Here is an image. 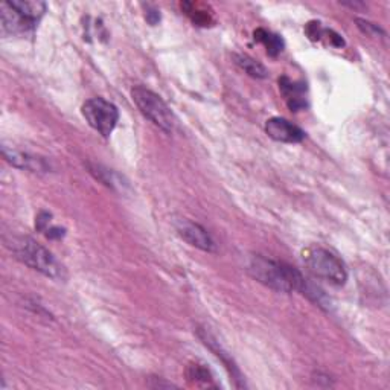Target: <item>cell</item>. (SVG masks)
Wrapping results in <instances>:
<instances>
[{
  "instance_id": "cell-1",
  "label": "cell",
  "mask_w": 390,
  "mask_h": 390,
  "mask_svg": "<svg viewBox=\"0 0 390 390\" xmlns=\"http://www.w3.org/2000/svg\"><path fill=\"white\" fill-rule=\"evenodd\" d=\"M247 270L258 282L271 290L279 293L299 291L314 300L319 307H330V300L326 299L321 288L311 284L298 269L291 267V265L256 255L251 258Z\"/></svg>"
},
{
  "instance_id": "cell-2",
  "label": "cell",
  "mask_w": 390,
  "mask_h": 390,
  "mask_svg": "<svg viewBox=\"0 0 390 390\" xmlns=\"http://www.w3.org/2000/svg\"><path fill=\"white\" fill-rule=\"evenodd\" d=\"M6 246L11 248L15 258L26 264L28 267L40 271L42 275L56 280L66 279V270L61 265L56 256L48 248L40 246L29 237H12L6 241Z\"/></svg>"
},
{
  "instance_id": "cell-3",
  "label": "cell",
  "mask_w": 390,
  "mask_h": 390,
  "mask_svg": "<svg viewBox=\"0 0 390 390\" xmlns=\"http://www.w3.org/2000/svg\"><path fill=\"white\" fill-rule=\"evenodd\" d=\"M131 96L140 113H142L146 119H150L155 127H159L160 130L167 133L174 130L176 119L173 112H171V108L167 105L165 101L159 95H155L153 90L142 87V85H136V87L131 90Z\"/></svg>"
},
{
  "instance_id": "cell-4",
  "label": "cell",
  "mask_w": 390,
  "mask_h": 390,
  "mask_svg": "<svg viewBox=\"0 0 390 390\" xmlns=\"http://www.w3.org/2000/svg\"><path fill=\"white\" fill-rule=\"evenodd\" d=\"M303 262L316 276L330 280L331 284L343 285L348 279V271L337 256L323 247L311 246L302 253Z\"/></svg>"
},
{
  "instance_id": "cell-5",
  "label": "cell",
  "mask_w": 390,
  "mask_h": 390,
  "mask_svg": "<svg viewBox=\"0 0 390 390\" xmlns=\"http://www.w3.org/2000/svg\"><path fill=\"white\" fill-rule=\"evenodd\" d=\"M83 116L93 130L104 137H108L118 124L119 112L110 101L104 98H92L84 103Z\"/></svg>"
},
{
  "instance_id": "cell-6",
  "label": "cell",
  "mask_w": 390,
  "mask_h": 390,
  "mask_svg": "<svg viewBox=\"0 0 390 390\" xmlns=\"http://www.w3.org/2000/svg\"><path fill=\"white\" fill-rule=\"evenodd\" d=\"M177 233L180 235L186 243L192 247H197L203 252H215L217 246L209 232L203 226L189 221V220H178L176 223Z\"/></svg>"
},
{
  "instance_id": "cell-7",
  "label": "cell",
  "mask_w": 390,
  "mask_h": 390,
  "mask_svg": "<svg viewBox=\"0 0 390 390\" xmlns=\"http://www.w3.org/2000/svg\"><path fill=\"white\" fill-rule=\"evenodd\" d=\"M2 154L5 160L12 165L14 168H19L23 171H31V173H49L51 165L46 162L44 158H38V155L23 153L15 150L12 146L2 145Z\"/></svg>"
},
{
  "instance_id": "cell-8",
  "label": "cell",
  "mask_w": 390,
  "mask_h": 390,
  "mask_svg": "<svg viewBox=\"0 0 390 390\" xmlns=\"http://www.w3.org/2000/svg\"><path fill=\"white\" fill-rule=\"evenodd\" d=\"M265 133L278 142L299 144L305 139V131L284 118H271L265 122Z\"/></svg>"
},
{
  "instance_id": "cell-9",
  "label": "cell",
  "mask_w": 390,
  "mask_h": 390,
  "mask_svg": "<svg viewBox=\"0 0 390 390\" xmlns=\"http://www.w3.org/2000/svg\"><path fill=\"white\" fill-rule=\"evenodd\" d=\"M0 23H2V33L11 35L25 34L35 26V23L23 17L8 2L0 6Z\"/></svg>"
},
{
  "instance_id": "cell-10",
  "label": "cell",
  "mask_w": 390,
  "mask_h": 390,
  "mask_svg": "<svg viewBox=\"0 0 390 390\" xmlns=\"http://www.w3.org/2000/svg\"><path fill=\"white\" fill-rule=\"evenodd\" d=\"M198 335H200V339L203 340V343H205V345H206L210 350H212V353H214L218 358H220V360L223 362V364L226 366V368L229 369V372L232 373V378L237 381V386H238V387H243V384L239 383V381L243 380V378H241V373H239V371H238V368H237V364L233 363V360L229 357V354L226 353V350L221 348L220 343H218V341L212 337V335H210L206 330H201V331L198 332Z\"/></svg>"
},
{
  "instance_id": "cell-11",
  "label": "cell",
  "mask_w": 390,
  "mask_h": 390,
  "mask_svg": "<svg viewBox=\"0 0 390 390\" xmlns=\"http://www.w3.org/2000/svg\"><path fill=\"white\" fill-rule=\"evenodd\" d=\"M279 87H280V92L284 93V96L291 110L298 112V110H302V108H305V99L302 98L303 90H305V85L293 83L291 80H288L287 76H284L282 80H279Z\"/></svg>"
},
{
  "instance_id": "cell-12",
  "label": "cell",
  "mask_w": 390,
  "mask_h": 390,
  "mask_svg": "<svg viewBox=\"0 0 390 390\" xmlns=\"http://www.w3.org/2000/svg\"><path fill=\"white\" fill-rule=\"evenodd\" d=\"M10 3L15 11L29 22L37 23L46 12V3L40 0H12Z\"/></svg>"
},
{
  "instance_id": "cell-13",
  "label": "cell",
  "mask_w": 390,
  "mask_h": 390,
  "mask_svg": "<svg viewBox=\"0 0 390 390\" xmlns=\"http://www.w3.org/2000/svg\"><path fill=\"white\" fill-rule=\"evenodd\" d=\"M89 171L95 176L99 182H103L108 188H112L115 191H121L124 192V188H126L127 183L124 182V178L116 174L115 171L107 169L101 165H96V163H89Z\"/></svg>"
},
{
  "instance_id": "cell-14",
  "label": "cell",
  "mask_w": 390,
  "mask_h": 390,
  "mask_svg": "<svg viewBox=\"0 0 390 390\" xmlns=\"http://www.w3.org/2000/svg\"><path fill=\"white\" fill-rule=\"evenodd\" d=\"M255 40L262 43L265 46V49H267V53L271 57H276L284 51V40H282V38H280L276 34L270 33V31L256 29L255 31Z\"/></svg>"
},
{
  "instance_id": "cell-15",
  "label": "cell",
  "mask_w": 390,
  "mask_h": 390,
  "mask_svg": "<svg viewBox=\"0 0 390 390\" xmlns=\"http://www.w3.org/2000/svg\"><path fill=\"white\" fill-rule=\"evenodd\" d=\"M235 63L244 70L247 75H251L253 78H265L267 76V69H265L260 61L253 60L252 57L244 56V53H237L235 56Z\"/></svg>"
},
{
  "instance_id": "cell-16",
  "label": "cell",
  "mask_w": 390,
  "mask_h": 390,
  "mask_svg": "<svg viewBox=\"0 0 390 390\" xmlns=\"http://www.w3.org/2000/svg\"><path fill=\"white\" fill-rule=\"evenodd\" d=\"M188 378L194 381H203V383L209 384L212 381V377L206 368H203L200 364H191L188 368Z\"/></svg>"
},
{
  "instance_id": "cell-17",
  "label": "cell",
  "mask_w": 390,
  "mask_h": 390,
  "mask_svg": "<svg viewBox=\"0 0 390 390\" xmlns=\"http://www.w3.org/2000/svg\"><path fill=\"white\" fill-rule=\"evenodd\" d=\"M357 23H358V26H360L364 31V33H368L371 35H378L380 33H383V31H381L377 25H373V23H369L366 20H360V19L357 20Z\"/></svg>"
},
{
  "instance_id": "cell-18",
  "label": "cell",
  "mask_w": 390,
  "mask_h": 390,
  "mask_svg": "<svg viewBox=\"0 0 390 390\" xmlns=\"http://www.w3.org/2000/svg\"><path fill=\"white\" fill-rule=\"evenodd\" d=\"M49 221H51V215L49 214H46V212H42L40 215L37 217V229L38 230H46L49 228Z\"/></svg>"
},
{
  "instance_id": "cell-19",
  "label": "cell",
  "mask_w": 390,
  "mask_h": 390,
  "mask_svg": "<svg viewBox=\"0 0 390 390\" xmlns=\"http://www.w3.org/2000/svg\"><path fill=\"white\" fill-rule=\"evenodd\" d=\"M44 232H46V237L51 239H57L65 235V229H60V228H48Z\"/></svg>"
},
{
  "instance_id": "cell-20",
  "label": "cell",
  "mask_w": 390,
  "mask_h": 390,
  "mask_svg": "<svg viewBox=\"0 0 390 390\" xmlns=\"http://www.w3.org/2000/svg\"><path fill=\"white\" fill-rule=\"evenodd\" d=\"M146 20L151 23V25H155V23H158L159 20H160V14H159V11H150V12H146Z\"/></svg>"
}]
</instances>
